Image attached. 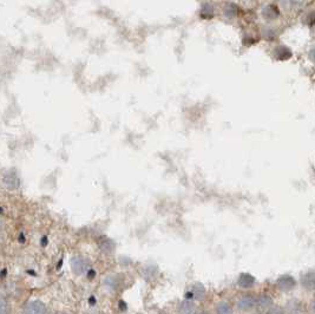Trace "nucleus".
<instances>
[{"mask_svg":"<svg viewBox=\"0 0 315 314\" xmlns=\"http://www.w3.org/2000/svg\"><path fill=\"white\" fill-rule=\"evenodd\" d=\"M10 313V307H8L7 301L2 295H0V314H8Z\"/></svg>","mask_w":315,"mask_h":314,"instance_id":"f3484780","label":"nucleus"},{"mask_svg":"<svg viewBox=\"0 0 315 314\" xmlns=\"http://www.w3.org/2000/svg\"><path fill=\"white\" fill-rule=\"evenodd\" d=\"M301 286L306 291L312 292L315 289V272L310 270L301 276Z\"/></svg>","mask_w":315,"mask_h":314,"instance_id":"20e7f679","label":"nucleus"},{"mask_svg":"<svg viewBox=\"0 0 315 314\" xmlns=\"http://www.w3.org/2000/svg\"><path fill=\"white\" fill-rule=\"evenodd\" d=\"M310 314H315V299L310 304Z\"/></svg>","mask_w":315,"mask_h":314,"instance_id":"aec40b11","label":"nucleus"},{"mask_svg":"<svg viewBox=\"0 0 315 314\" xmlns=\"http://www.w3.org/2000/svg\"><path fill=\"white\" fill-rule=\"evenodd\" d=\"M274 305L273 298L269 294H261L256 298V307L260 311H268Z\"/></svg>","mask_w":315,"mask_h":314,"instance_id":"423d86ee","label":"nucleus"},{"mask_svg":"<svg viewBox=\"0 0 315 314\" xmlns=\"http://www.w3.org/2000/svg\"><path fill=\"white\" fill-rule=\"evenodd\" d=\"M0 230H1V223H0Z\"/></svg>","mask_w":315,"mask_h":314,"instance_id":"393cba45","label":"nucleus"},{"mask_svg":"<svg viewBox=\"0 0 315 314\" xmlns=\"http://www.w3.org/2000/svg\"><path fill=\"white\" fill-rule=\"evenodd\" d=\"M255 285V278L249 273H242L240 274L239 279H237V286L240 288L247 289L252 288Z\"/></svg>","mask_w":315,"mask_h":314,"instance_id":"1a4fd4ad","label":"nucleus"},{"mask_svg":"<svg viewBox=\"0 0 315 314\" xmlns=\"http://www.w3.org/2000/svg\"><path fill=\"white\" fill-rule=\"evenodd\" d=\"M306 24L310 26L315 25V12H310L306 15Z\"/></svg>","mask_w":315,"mask_h":314,"instance_id":"6ab92c4d","label":"nucleus"},{"mask_svg":"<svg viewBox=\"0 0 315 314\" xmlns=\"http://www.w3.org/2000/svg\"><path fill=\"white\" fill-rule=\"evenodd\" d=\"M206 297V288L202 284L191 286L190 292L187 293V300H202Z\"/></svg>","mask_w":315,"mask_h":314,"instance_id":"7ed1b4c3","label":"nucleus"},{"mask_svg":"<svg viewBox=\"0 0 315 314\" xmlns=\"http://www.w3.org/2000/svg\"><path fill=\"white\" fill-rule=\"evenodd\" d=\"M24 314H48V309L40 301H33L25 307Z\"/></svg>","mask_w":315,"mask_h":314,"instance_id":"39448f33","label":"nucleus"},{"mask_svg":"<svg viewBox=\"0 0 315 314\" xmlns=\"http://www.w3.org/2000/svg\"><path fill=\"white\" fill-rule=\"evenodd\" d=\"M72 269L77 274H82L85 270L84 260L80 258H73L72 260Z\"/></svg>","mask_w":315,"mask_h":314,"instance_id":"2eb2a0df","label":"nucleus"},{"mask_svg":"<svg viewBox=\"0 0 315 314\" xmlns=\"http://www.w3.org/2000/svg\"><path fill=\"white\" fill-rule=\"evenodd\" d=\"M280 11L279 7L273 4L265 5L263 8H262V17L264 18L265 20H275L277 17H279Z\"/></svg>","mask_w":315,"mask_h":314,"instance_id":"6e6552de","label":"nucleus"},{"mask_svg":"<svg viewBox=\"0 0 315 314\" xmlns=\"http://www.w3.org/2000/svg\"><path fill=\"white\" fill-rule=\"evenodd\" d=\"M212 15H214V6L209 4V2L203 4L202 7H201V18L210 19V18H212Z\"/></svg>","mask_w":315,"mask_h":314,"instance_id":"4468645a","label":"nucleus"},{"mask_svg":"<svg viewBox=\"0 0 315 314\" xmlns=\"http://www.w3.org/2000/svg\"><path fill=\"white\" fill-rule=\"evenodd\" d=\"M90 303H91V304H92V303H96V300L94 299V298H91V299H90Z\"/></svg>","mask_w":315,"mask_h":314,"instance_id":"5701e85b","label":"nucleus"},{"mask_svg":"<svg viewBox=\"0 0 315 314\" xmlns=\"http://www.w3.org/2000/svg\"><path fill=\"white\" fill-rule=\"evenodd\" d=\"M276 288L281 292H289L292 289L295 288L296 286V280L293 278L289 274H285V275H281L280 278H277L276 282Z\"/></svg>","mask_w":315,"mask_h":314,"instance_id":"f03ea898","label":"nucleus"},{"mask_svg":"<svg viewBox=\"0 0 315 314\" xmlns=\"http://www.w3.org/2000/svg\"><path fill=\"white\" fill-rule=\"evenodd\" d=\"M249 314H260V313H258V312H253V313H252V312H250Z\"/></svg>","mask_w":315,"mask_h":314,"instance_id":"b1692460","label":"nucleus"},{"mask_svg":"<svg viewBox=\"0 0 315 314\" xmlns=\"http://www.w3.org/2000/svg\"><path fill=\"white\" fill-rule=\"evenodd\" d=\"M236 309L240 312L250 313L253 310L256 309V297L253 294H243L236 301Z\"/></svg>","mask_w":315,"mask_h":314,"instance_id":"f257e3e1","label":"nucleus"},{"mask_svg":"<svg viewBox=\"0 0 315 314\" xmlns=\"http://www.w3.org/2000/svg\"><path fill=\"white\" fill-rule=\"evenodd\" d=\"M178 314H199V307L193 300H184L178 307Z\"/></svg>","mask_w":315,"mask_h":314,"instance_id":"0eeeda50","label":"nucleus"},{"mask_svg":"<svg viewBox=\"0 0 315 314\" xmlns=\"http://www.w3.org/2000/svg\"><path fill=\"white\" fill-rule=\"evenodd\" d=\"M310 59L315 64V49H313V50H311V52H310Z\"/></svg>","mask_w":315,"mask_h":314,"instance_id":"412c9836","label":"nucleus"},{"mask_svg":"<svg viewBox=\"0 0 315 314\" xmlns=\"http://www.w3.org/2000/svg\"><path fill=\"white\" fill-rule=\"evenodd\" d=\"M200 314H211V313L208 312V311H205V312H201Z\"/></svg>","mask_w":315,"mask_h":314,"instance_id":"4be33fe9","label":"nucleus"},{"mask_svg":"<svg viewBox=\"0 0 315 314\" xmlns=\"http://www.w3.org/2000/svg\"><path fill=\"white\" fill-rule=\"evenodd\" d=\"M216 314H233V307L227 301H220L215 307Z\"/></svg>","mask_w":315,"mask_h":314,"instance_id":"ddd939ff","label":"nucleus"},{"mask_svg":"<svg viewBox=\"0 0 315 314\" xmlns=\"http://www.w3.org/2000/svg\"><path fill=\"white\" fill-rule=\"evenodd\" d=\"M275 36L276 32L273 27H263V29H262V37H263L264 39H267V41H274Z\"/></svg>","mask_w":315,"mask_h":314,"instance_id":"dca6fc26","label":"nucleus"},{"mask_svg":"<svg viewBox=\"0 0 315 314\" xmlns=\"http://www.w3.org/2000/svg\"><path fill=\"white\" fill-rule=\"evenodd\" d=\"M237 12H239V7H237L234 2H228L223 8L224 17L228 18V19H233V18H235L237 15Z\"/></svg>","mask_w":315,"mask_h":314,"instance_id":"f8f14e48","label":"nucleus"},{"mask_svg":"<svg viewBox=\"0 0 315 314\" xmlns=\"http://www.w3.org/2000/svg\"><path fill=\"white\" fill-rule=\"evenodd\" d=\"M293 56V52L289 48H287L285 45H280L276 46L274 49V57L276 58L277 60H287L290 59Z\"/></svg>","mask_w":315,"mask_h":314,"instance_id":"9d476101","label":"nucleus"},{"mask_svg":"<svg viewBox=\"0 0 315 314\" xmlns=\"http://www.w3.org/2000/svg\"><path fill=\"white\" fill-rule=\"evenodd\" d=\"M265 314H286L285 307L277 306V305H273L269 310L265 311Z\"/></svg>","mask_w":315,"mask_h":314,"instance_id":"a211bd4d","label":"nucleus"},{"mask_svg":"<svg viewBox=\"0 0 315 314\" xmlns=\"http://www.w3.org/2000/svg\"><path fill=\"white\" fill-rule=\"evenodd\" d=\"M285 312L286 314H302L304 313V306L299 300L292 299L286 304Z\"/></svg>","mask_w":315,"mask_h":314,"instance_id":"9b49d317","label":"nucleus"},{"mask_svg":"<svg viewBox=\"0 0 315 314\" xmlns=\"http://www.w3.org/2000/svg\"><path fill=\"white\" fill-rule=\"evenodd\" d=\"M60 314H64V313H60Z\"/></svg>","mask_w":315,"mask_h":314,"instance_id":"a878e982","label":"nucleus"}]
</instances>
